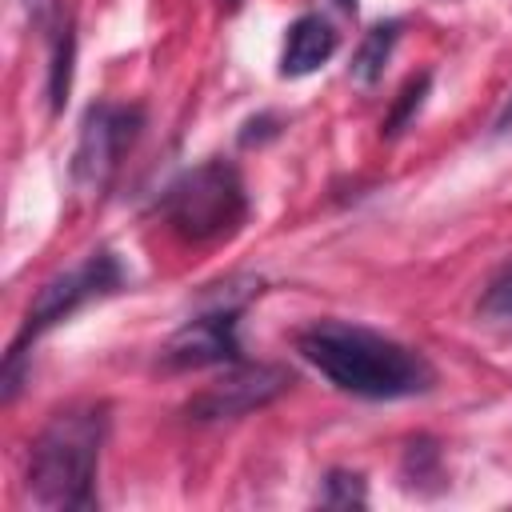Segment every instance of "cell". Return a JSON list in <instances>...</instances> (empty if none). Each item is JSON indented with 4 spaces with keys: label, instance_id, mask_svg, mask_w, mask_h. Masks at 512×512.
<instances>
[{
    "label": "cell",
    "instance_id": "1",
    "mask_svg": "<svg viewBox=\"0 0 512 512\" xmlns=\"http://www.w3.org/2000/svg\"><path fill=\"white\" fill-rule=\"evenodd\" d=\"M296 348L340 392L364 400H404L436 384V372L424 360V352L392 336H380L364 324L316 320L296 332Z\"/></svg>",
    "mask_w": 512,
    "mask_h": 512
},
{
    "label": "cell",
    "instance_id": "2",
    "mask_svg": "<svg viewBox=\"0 0 512 512\" xmlns=\"http://www.w3.org/2000/svg\"><path fill=\"white\" fill-rule=\"evenodd\" d=\"M108 416L96 404L56 412L28 452V496L40 508H92Z\"/></svg>",
    "mask_w": 512,
    "mask_h": 512
},
{
    "label": "cell",
    "instance_id": "3",
    "mask_svg": "<svg viewBox=\"0 0 512 512\" xmlns=\"http://www.w3.org/2000/svg\"><path fill=\"white\" fill-rule=\"evenodd\" d=\"M156 208L180 240L212 244V240H224V236L240 232V224L248 220V192H244V180H240L236 164L212 156V160L180 172L160 192Z\"/></svg>",
    "mask_w": 512,
    "mask_h": 512
},
{
    "label": "cell",
    "instance_id": "4",
    "mask_svg": "<svg viewBox=\"0 0 512 512\" xmlns=\"http://www.w3.org/2000/svg\"><path fill=\"white\" fill-rule=\"evenodd\" d=\"M144 128V108L136 104H112L100 100L80 120V140L72 152V180L80 192H100L116 176L120 160L136 144Z\"/></svg>",
    "mask_w": 512,
    "mask_h": 512
},
{
    "label": "cell",
    "instance_id": "5",
    "mask_svg": "<svg viewBox=\"0 0 512 512\" xmlns=\"http://www.w3.org/2000/svg\"><path fill=\"white\" fill-rule=\"evenodd\" d=\"M120 284H124V268H120L116 252L100 248V252L84 256L76 268L52 276V280L32 296V304H28V312H24V328H20V336H16L12 348H24L28 340H36L40 332H48L52 324L68 320V316H72L76 308H84L88 300L112 296Z\"/></svg>",
    "mask_w": 512,
    "mask_h": 512
},
{
    "label": "cell",
    "instance_id": "6",
    "mask_svg": "<svg viewBox=\"0 0 512 512\" xmlns=\"http://www.w3.org/2000/svg\"><path fill=\"white\" fill-rule=\"evenodd\" d=\"M288 388H292V372L288 368L236 360L232 372H224L204 392H196L184 404V412H188V420H200V424H208V420H236V416H248L256 408H268Z\"/></svg>",
    "mask_w": 512,
    "mask_h": 512
},
{
    "label": "cell",
    "instance_id": "7",
    "mask_svg": "<svg viewBox=\"0 0 512 512\" xmlns=\"http://www.w3.org/2000/svg\"><path fill=\"white\" fill-rule=\"evenodd\" d=\"M236 324H240V308L204 304L192 320H184L160 344V368L184 372V368H208V364H236L240 360Z\"/></svg>",
    "mask_w": 512,
    "mask_h": 512
},
{
    "label": "cell",
    "instance_id": "8",
    "mask_svg": "<svg viewBox=\"0 0 512 512\" xmlns=\"http://www.w3.org/2000/svg\"><path fill=\"white\" fill-rule=\"evenodd\" d=\"M336 52V28L320 12H304L288 24L284 52H280V76H308Z\"/></svg>",
    "mask_w": 512,
    "mask_h": 512
},
{
    "label": "cell",
    "instance_id": "9",
    "mask_svg": "<svg viewBox=\"0 0 512 512\" xmlns=\"http://www.w3.org/2000/svg\"><path fill=\"white\" fill-rule=\"evenodd\" d=\"M400 28H404L400 20H384V24H372L364 32V40H360V48L352 52V64H348V72H352L356 84L372 88L384 76V64H388V56H392V48L400 40Z\"/></svg>",
    "mask_w": 512,
    "mask_h": 512
},
{
    "label": "cell",
    "instance_id": "10",
    "mask_svg": "<svg viewBox=\"0 0 512 512\" xmlns=\"http://www.w3.org/2000/svg\"><path fill=\"white\" fill-rule=\"evenodd\" d=\"M72 56H76V36H72V20H64V24H56L52 68H48V104H52V112H60L68 92H72Z\"/></svg>",
    "mask_w": 512,
    "mask_h": 512
},
{
    "label": "cell",
    "instance_id": "11",
    "mask_svg": "<svg viewBox=\"0 0 512 512\" xmlns=\"http://www.w3.org/2000/svg\"><path fill=\"white\" fill-rule=\"evenodd\" d=\"M428 88H432V72H420V76H412L404 88H400V96H396V104H392V112L384 116V124H380V136H400L412 120H416V112L424 108V100H428Z\"/></svg>",
    "mask_w": 512,
    "mask_h": 512
},
{
    "label": "cell",
    "instance_id": "12",
    "mask_svg": "<svg viewBox=\"0 0 512 512\" xmlns=\"http://www.w3.org/2000/svg\"><path fill=\"white\" fill-rule=\"evenodd\" d=\"M320 504L328 508H364L368 504V484L360 472H348V468H332L324 476V488H320Z\"/></svg>",
    "mask_w": 512,
    "mask_h": 512
},
{
    "label": "cell",
    "instance_id": "13",
    "mask_svg": "<svg viewBox=\"0 0 512 512\" xmlns=\"http://www.w3.org/2000/svg\"><path fill=\"white\" fill-rule=\"evenodd\" d=\"M420 480H440V448L432 440H412L404 448V484L420 488Z\"/></svg>",
    "mask_w": 512,
    "mask_h": 512
},
{
    "label": "cell",
    "instance_id": "14",
    "mask_svg": "<svg viewBox=\"0 0 512 512\" xmlns=\"http://www.w3.org/2000/svg\"><path fill=\"white\" fill-rule=\"evenodd\" d=\"M476 312H480L484 320H492V324H512V268H504V272L484 288Z\"/></svg>",
    "mask_w": 512,
    "mask_h": 512
},
{
    "label": "cell",
    "instance_id": "15",
    "mask_svg": "<svg viewBox=\"0 0 512 512\" xmlns=\"http://www.w3.org/2000/svg\"><path fill=\"white\" fill-rule=\"evenodd\" d=\"M272 136H280V120H276L272 112H260V116H248V120H244V128H240V148H252V144H264V140H272Z\"/></svg>",
    "mask_w": 512,
    "mask_h": 512
},
{
    "label": "cell",
    "instance_id": "16",
    "mask_svg": "<svg viewBox=\"0 0 512 512\" xmlns=\"http://www.w3.org/2000/svg\"><path fill=\"white\" fill-rule=\"evenodd\" d=\"M492 132H496V136H512V96H508V104L500 108V116H496Z\"/></svg>",
    "mask_w": 512,
    "mask_h": 512
},
{
    "label": "cell",
    "instance_id": "17",
    "mask_svg": "<svg viewBox=\"0 0 512 512\" xmlns=\"http://www.w3.org/2000/svg\"><path fill=\"white\" fill-rule=\"evenodd\" d=\"M336 8H344V12H356V0H336Z\"/></svg>",
    "mask_w": 512,
    "mask_h": 512
},
{
    "label": "cell",
    "instance_id": "18",
    "mask_svg": "<svg viewBox=\"0 0 512 512\" xmlns=\"http://www.w3.org/2000/svg\"><path fill=\"white\" fill-rule=\"evenodd\" d=\"M220 4H224V12H236L240 8V0H220Z\"/></svg>",
    "mask_w": 512,
    "mask_h": 512
}]
</instances>
